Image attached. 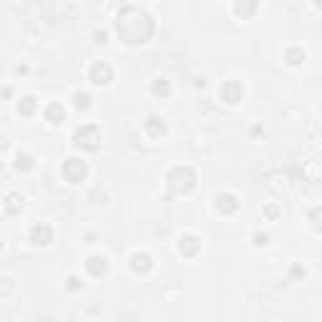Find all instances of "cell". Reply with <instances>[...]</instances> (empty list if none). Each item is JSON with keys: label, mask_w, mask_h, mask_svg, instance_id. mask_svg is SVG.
Listing matches in <instances>:
<instances>
[{"label": "cell", "mask_w": 322, "mask_h": 322, "mask_svg": "<svg viewBox=\"0 0 322 322\" xmlns=\"http://www.w3.org/2000/svg\"><path fill=\"white\" fill-rule=\"evenodd\" d=\"M219 98H222L224 103H239V101L244 98V88H242V83H239V81H227V83H222V88H219Z\"/></svg>", "instance_id": "cell-6"}, {"label": "cell", "mask_w": 322, "mask_h": 322, "mask_svg": "<svg viewBox=\"0 0 322 322\" xmlns=\"http://www.w3.org/2000/svg\"><path fill=\"white\" fill-rule=\"evenodd\" d=\"M314 6H317V8H322V0H314Z\"/></svg>", "instance_id": "cell-26"}, {"label": "cell", "mask_w": 322, "mask_h": 322, "mask_svg": "<svg viewBox=\"0 0 322 322\" xmlns=\"http://www.w3.org/2000/svg\"><path fill=\"white\" fill-rule=\"evenodd\" d=\"M88 76H91V81H93L96 86H106V83H111V78H113V68H111L106 61H96V63L91 66Z\"/></svg>", "instance_id": "cell-5"}, {"label": "cell", "mask_w": 322, "mask_h": 322, "mask_svg": "<svg viewBox=\"0 0 322 322\" xmlns=\"http://www.w3.org/2000/svg\"><path fill=\"white\" fill-rule=\"evenodd\" d=\"M292 274H294V277H304V269H302V267H292Z\"/></svg>", "instance_id": "cell-24"}, {"label": "cell", "mask_w": 322, "mask_h": 322, "mask_svg": "<svg viewBox=\"0 0 322 322\" xmlns=\"http://www.w3.org/2000/svg\"><path fill=\"white\" fill-rule=\"evenodd\" d=\"M96 41H98V43H106V33H103V31H101V33H96Z\"/></svg>", "instance_id": "cell-25"}, {"label": "cell", "mask_w": 322, "mask_h": 322, "mask_svg": "<svg viewBox=\"0 0 322 322\" xmlns=\"http://www.w3.org/2000/svg\"><path fill=\"white\" fill-rule=\"evenodd\" d=\"M106 257H98V254H93L88 262H86V269H88V274L91 277H101V274H106Z\"/></svg>", "instance_id": "cell-10"}, {"label": "cell", "mask_w": 322, "mask_h": 322, "mask_svg": "<svg viewBox=\"0 0 322 322\" xmlns=\"http://www.w3.org/2000/svg\"><path fill=\"white\" fill-rule=\"evenodd\" d=\"M23 209V199L18 197V194H8L6 197V212L8 214H16V212H21Z\"/></svg>", "instance_id": "cell-15"}, {"label": "cell", "mask_w": 322, "mask_h": 322, "mask_svg": "<svg viewBox=\"0 0 322 322\" xmlns=\"http://www.w3.org/2000/svg\"><path fill=\"white\" fill-rule=\"evenodd\" d=\"M81 287H83V282H81L78 277H71V279H68V289L76 292V289H81Z\"/></svg>", "instance_id": "cell-22"}, {"label": "cell", "mask_w": 322, "mask_h": 322, "mask_svg": "<svg viewBox=\"0 0 322 322\" xmlns=\"http://www.w3.org/2000/svg\"><path fill=\"white\" fill-rule=\"evenodd\" d=\"M116 33L123 43L128 46H138V43H146L153 33V21L146 11L141 8H133V6H126L121 8L118 13V21H116Z\"/></svg>", "instance_id": "cell-1"}, {"label": "cell", "mask_w": 322, "mask_h": 322, "mask_svg": "<svg viewBox=\"0 0 322 322\" xmlns=\"http://www.w3.org/2000/svg\"><path fill=\"white\" fill-rule=\"evenodd\" d=\"M51 239H53V229H51L48 224H36V227L31 229V242H33V244L46 247V244H51Z\"/></svg>", "instance_id": "cell-7"}, {"label": "cell", "mask_w": 322, "mask_h": 322, "mask_svg": "<svg viewBox=\"0 0 322 322\" xmlns=\"http://www.w3.org/2000/svg\"><path fill=\"white\" fill-rule=\"evenodd\" d=\"M143 128H146V133H148V136H153V138H156V136H161V133L167 131L164 121H161L158 116H151V118H148V121L143 123Z\"/></svg>", "instance_id": "cell-12"}, {"label": "cell", "mask_w": 322, "mask_h": 322, "mask_svg": "<svg viewBox=\"0 0 322 322\" xmlns=\"http://www.w3.org/2000/svg\"><path fill=\"white\" fill-rule=\"evenodd\" d=\"M63 116H66V111H63V106H61V103H51V106L46 108V118H48L51 123H61V121H63Z\"/></svg>", "instance_id": "cell-14"}, {"label": "cell", "mask_w": 322, "mask_h": 322, "mask_svg": "<svg viewBox=\"0 0 322 322\" xmlns=\"http://www.w3.org/2000/svg\"><path fill=\"white\" fill-rule=\"evenodd\" d=\"M73 103H76V108L86 111V108L91 106V96H88L86 91H76V93H73Z\"/></svg>", "instance_id": "cell-17"}, {"label": "cell", "mask_w": 322, "mask_h": 322, "mask_svg": "<svg viewBox=\"0 0 322 322\" xmlns=\"http://www.w3.org/2000/svg\"><path fill=\"white\" fill-rule=\"evenodd\" d=\"M151 267H153V262H151V257H148L146 252H136V254L131 257V269H133L136 274H148Z\"/></svg>", "instance_id": "cell-8"}, {"label": "cell", "mask_w": 322, "mask_h": 322, "mask_svg": "<svg viewBox=\"0 0 322 322\" xmlns=\"http://www.w3.org/2000/svg\"><path fill=\"white\" fill-rule=\"evenodd\" d=\"M199 247H202V242L197 239V237H192V234H184L182 239H179V249L184 252V254H197L199 252Z\"/></svg>", "instance_id": "cell-11"}, {"label": "cell", "mask_w": 322, "mask_h": 322, "mask_svg": "<svg viewBox=\"0 0 322 322\" xmlns=\"http://www.w3.org/2000/svg\"><path fill=\"white\" fill-rule=\"evenodd\" d=\"M73 143L78 148H86V151H96L101 146V131L98 126L88 123V126H81L76 133H73Z\"/></svg>", "instance_id": "cell-3"}, {"label": "cell", "mask_w": 322, "mask_h": 322, "mask_svg": "<svg viewBox=\"0 0 322 322\" xmlns=\"http://www.w3.org/2000/svg\"><path fill=\"white\" fill-rule=\"evenodd\" d=\"M153 93H156V96H169L172 88H169V83H167L164 78H156V81H153Z\"/></svg>", "instance_id": "cell-19"}, {"label": "cell", "mask_w": 322, "mask_h": 322, "mask_svg": "<svg viewBox=\"0 0 322 322\" xmlns=\"http://www.w3.org/2000/svg\"><path fill=\"white\" fill-rule=\"evenodd\" d=\"M254 242L257 244H267V234H254Z\"/></svg>", "instance_id": "cell-23"}, {"label": "cell", "mask_w": 322, "mask_h": 322, "mask_svg": "<svg viewBox=\"0 0 322 322\" xmlns=\"http://www.w3.org/2000/svg\"><path fill=\"white\" fill-rule=\"evenodd\" d=\"M309 222H312V227H314L317 232H322V207H317V209L309 214Z\"/></svg>", "instance_id": "cell-21"}, {"label": "cell", "mask_w": 322, "mask_h": 322, "mask_svg": "<svg viewBox=\"0 0 322 322\" xmlns=\"http://www.w3.org/2000/svg\"><path fill=\"white\" fill-rule=\"evenodd\" d=\"M254 11H257V0H237L234 3V13L242 18H249Z\"/></svg>", "instance_id": "cell-13"}, {"label": "cell", "mask_w": 322, "mask_h": 322, "mask_svg": "<svg viewBox=\"0 0 322 322\" xmlns=\"http://www.w3.org/2000/svg\"><path fill=\"white\" fill-rule=\"evenodd\" d=\"M16 167H18V169H23V172L33 169V156H31V153H18V158H16Z\"/></svg>", "instance_id": "cell-18"}, {"label": "cell", "mask_w": 322, "mask_h": 322, "mask_svg": "<svg viewBox=\"0 0 322 322\" xmlns=\"http://www.w3.org/2000/svg\"><path fill=\"white\" fill-rule=\"evenodd\" d=\"M36 106H38V103H36V98H33V96H26V98H21L18 111H21L23 116H31V113L36 111Z\"/></svg>", "instance_id": "cell-16"}, {"label": "cell", "mask_w": 322, "mask_h": 322, "mask_svg": "<svg viewBox=\"0 0 322 322\" xmlns=\"http://www.w3.org/2000/svg\"><path fill=\"white\" fill-rule=\"evenodd\" d=\"M217 209H219L222 214H232V212L239 209V202H237L234 194H219V197H217Z\"/></svg>", "instance_id": "cell-9"}, {"label": "cell", "mask_w": 322, "mask_h": 322, "mask_svg": "<svg viewBox=\"0 0 322 322\" xmlns=\"http://www.w3.org/2000/svg\"><path fill=\"white\" fill-rule=\"evenodd\" d=\"M287 61H289L292 66L302 63V61H304V51H299V48H289V51H287Z\"/></svg>", "instance_id": "cell-20"}, {"label": "cell", "mask_w": 322, "mask_h": 322, "mask_svg": "<svg viewBox=\"0 0 322 322\" xmlns=\"http://www.w3.org/2000/svg\"><path fill=\"white\" fill-rule=\"evenodd\" d=\"M86 174H88V169H86V164H83L81 158H68L66 164H63V177L71 184H81L86 179Z\"/></svg>", "instance_id": "cell-4"}, {"label": "cell", "mask_w": 322, "mask_h": 322, "mask_svg": "<svg viewBox=\"0 0 322 322\" xmlns=\"http://www.w3.org/2000/svg\"><path fill=\"white\" fill-rule=\"evenodd\" d=\"M194 182H197V174H194V169H189V167H174V169L167 174V184H169V189H172L174 194H187V192L194 187Z\"/></svg>", "instance_id": "cell-2"}]
</instances>
